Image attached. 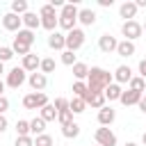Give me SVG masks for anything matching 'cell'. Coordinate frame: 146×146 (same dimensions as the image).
<instances>
[{"label": "cell", "instance_id": "836d02e7", "mask_svg": "<svg viewBox=\"0 0 146 146\" xmlns=\"http://www.w3.org/2000/svg\"><path fill=\"white\" fill-rule=\"evenodd\" d=\"M16 132H18L16 137H27L30 135V121H23V119L16 121Z\"/></svg>", "mask_w": 146, "mask_h": 146}, {"label": "cell", "instance_id": "5bb4252c", "mask_svg": "<svg viewBox=\"0 0 146 146\" xmlns=\"http://www.w3.org/2000/svg\"><path fill=\"white\" fill-rule=\"evenodd\" d=\"M87 105H91L94 110H100V107H105V96H103V91H98V94H91V91H87V96L82 98Z\"/></svg>", "mask_w": 146, "mask_h": 146}, {"label": "cell", "instance_id": "c3c4849f", "mask_svg": "<svg viewBox=\"0 0 146 146\" xmlns=\"http://www.w3.org/2000/svg\"><path fill=\"white\" fill-rule=\"evenodd\" d=\"M2 91H5V82L0 80V96H2Z\"/></svg>", "mask_w": 146, "mask_h": 146}, {"label": "cell", "instance_id": "d6a6232c", "mask_svg": "<svg viewBox=\"0 0 146 146\" xmlns=\"http://www.w3.org/2000/svg\"><path fill=\"white\" fill-rule=\"evenodd\" d=\"M87 91H89V89H87V82H80V80H75V82H73V94H75L78 98H84V96H87Z\"/></svg>", "mask_w": 146, "mask_h": 146}, {"label": "cell", "instance_id": "60d3db41", "mask_svg": "<svg viewBox=\"0 0 146 146\" xmlns=\"http://www.w3.org/2000/svg\"><path fill=\"white\" fill-rule=\"evenodd\" d=\"M39 16H55V7L48 2V5H43L41 7V11H39Z\"/></svg>", "mask_w": 146, "mask_h": 146}, {"label": "cell", "instance_id": "7c38bea8", "mask_svg": "<svg viewBox=\"0 0 146 146\" xmlns=\"http://www.w3.org/2000/svg\"><path fill=\"white\" fill-rule=\"evenodd\" d=\"M114 119H116V112H114L112 107H107V105H105V107H100V110H98V123H100L103 128L112 125V123H114Z\"/></svg>", "mask_w": 146, "mask_h": 146}, {"label": "cell", "instance_id": "7a4b0ae2", "mask_svg": "<svg viewBox=\"0 0 146 146\" xmlns=\"http://www.w3.org/2000/svg\"><path fill=\"white\" fill-rule=\"evenodd\" d=\"M78 5L75 2H64V7H62V11H59V16H57V25L62 27V30H66V32H71L73 27H75V23H78Z\"/></svg>", "mask_w": 146, "mask_h": 146}, {"label": "cell", "instance_id": "d6986e66", "mask_svg": "<svg viewBox=\"0 0 146 146\" xmlns=\"http://www.w3.org/2000/svg\"><path fill=\"white\" fill-rule=\"evenodd\" d=\"M121 94H123V89H121L116 82H112L110 87H105V89H103L105 100H119V98H121Z\"/></svg>", "mask_w": 146, "mask_h": 146}, {"label": "cell", "instance_id": "44dd1931", "mask_svg": "<svg viewBox=\"0 0 146 146\" xmlns=\"http://www.w3.org/2000/svg\"><path fill=\"white\" fill-rule=\"evenodd\" d=\"M135 50H137V48H135V43H132V41H125V39H123V41H119V46H116V52H119L121 57H132V55H135Z\"/></svg>", "mask_w": 146, "mask_h": 146}, {"label": "cell", "instance_id": "ab89813d", "mask_svg": "<svg viewBox=\"0 0 146 146\" xmlns=\"http://www.w3.org/2000/svg\"><path fill=\"white\" fill-rule=\"evenodd\" d=\"M14 146H34V139H32L30 135H27V137H16Z\"/></svg>", "mask_w": 146, "mask_h": 146}, {"label": "cell", "instance_id": "52a82bcc", "mask_svg": "<svg viewBox=\"0 0 146 146\" xmlns=\"http://www.w3.org/2000/svg\"><path fill=\"white\" fill-rule=\"evenodd\" d=\"M94 137H96V144L98 146H116V135L110 128H98L94 132Z\"/></svg>", "mask_w": 146, "mask_h": 146}, {"label": "cell", "instance_id": "1f68e13d", "mask_svg": "<svg viewBox=\"0 0 146 146\" xmlns=\"http://www.w3.org/2000/svg\"><path fill=\"white\" fill-rule=\"evenodd\" d=\"M55 71V59L52 57H46V59H41V64H39V73H52Z\"/></svg>", "mask_w": 146, "mask_h": 146}, {"label": "cell", "instance_id": "7dc6e473", "mask_svg": "<svg viewBox=\"0 0 146 146\" xmlns=\"http://www.w3.org/2000/svg\"><path fill=\"white\" fill-rule=\"evenodd\" d=\"M135 5H137V9H141V7H146V0H137Z\"/></svg>", "mask_w": 146, "mask_h": 146}, {"label": "cell", "instance_id": "bcb514c9", "mask_svg": "<svg viewBox=\"0 0 146 146\" xmlns=\"http://www.w3.org/2000/svg\"><path fill=\"white\" fill-rule=\"evenodd\" d=\"M98 5H100V7H112L114 0H98Z\"/></svg>", "mask_w": 146, "mask_h": 146}, {"label": "cell", "instance_id": "f546056e", "mask_svg": "<svg viewBox=\"0 0 146 146\" xmlns=\"http://www.w3.org/2000/svg\"><path fill=\"white\" fill-rule=\"evenodd\" d=\"M11 14H16V16L27 14V0H14L11 2Z\"/></svg>", "mask_w": 146, "mask_h": 146}, {"label": "cell", "instance_id": "4dcf8cb0", "mask_svg": "<svg viewBox=\"0 0 146 146\" xmlns=\"http://www.w3.org/2000/svg\"><path fill=\"white\" fill-rule=\"evenodd\" d=\"M41 18V27H46L48 32H55L57 27V16H39Z\"/></svg>", "mask_w": 146, "mask_h": 146}, {"label": "cell", "instance_id": "7402d4cb", "mask_svg": "<svg viewBox=\"0 0 146 146\" xmlns=\"http://www.w3.org/2000/svg\"><path fill=\"white\" fill-rule=\"evenodd\" d=\"M43 130H46V121H43L41 116H34V119L30 121V137H32V135L39 137V135H43Z\"/></svg>", "mask_w": 146, "mask_h": 146}, {"label": "cell", "instance_id": "9a60e30c", "mask_svg": "<svg viewBox=\"0 0 146 146\" xmlns=\"http://www.w3.org/2000/svg\"><path fill=\"white\" fill-rule=\"evenodd\" d=\"M48 46L52 48V50H64V46H66V36L62 34V32H50V36H48Z\"/></svg>", "mask_w": 146, "mask_h": 146}, {"label": "cell", "instance_id": "d590c367", "mask_svg": "<svg viewBox=\"0 0 146 146\" xmlns=\"http://www.w3.org/2000/svg\"><path fill=\"white\" fill-rule=\"evenodd\" d=\"M78 59H75V52H71V50H64L62 52V64H66V66H73Z\"/></svg>", "mask_w": 146, "mask_h": 146}, {"label": "cell", "instance_id": "b9f144b4", "mask_svg": "<svg viewBox=\"0 0 146 146\" xmlns=\"http://www.w3.org/2000/svg\"><path fill=\"white\" fill-rule=\"evenodd\" d=\"M7 110H9V100H7L5 96H0V114H5Z\"/></svg>", "mask_w": 146, "mask_h": 146}, {"label": "cell", "instance_id": "ba28073f", "mask_svg": "<svg viewBox=\"0 0 146 146\" xmlns=\"http://www.w3.org/2000/svg\"><path fill=\"white\" fill-rule=\"evenodd\" d=\"M21 25H23L21 16H16V14H11V11L2 16V27H5L7 32H18V30H21Z\"/></svg>", "mask_w": 146, "mask_h": 146}, {"label": "cell", "instance_id": "e575fe53", "mask_svg": "<svg viewBox=\"0 0 146 146\" xmlns=\"http://www.w3.org/2000/svg\"><path fill=\"white\" fill-rule=\"evenodd\" d=\"M34 146H55V141H52V137L50 135H39L36 139H34Z\"/></svg>", "mask_w": 146, "mask_h": 146}, {"label": "cell", "instance_id": "4fadbf2b", "mask_svg": "<svg viewBox=\"0 0 146 146\" xmlns=\"http://www.w3.org/2000/svg\"><path fill=\"white\" fill-rule=\"evenodd\" d=\"M39 64H41V57L34 55V52H30V55L23 57V71H25V73H36Z\"/></svg>", "mask_w": 146, "mask_h": 146}, {"label": "cell", "instance_id": "74e56055", "mask_svg": "<svg viewBox=\"0 0 146 146\" xmlns=\"http://www.w3.org/2000/svg\"><path fill=\"white\" fill-rule=\"evenodd\" d=\"M14 57V50L11 48H7V46H0V62L5 64V62H9Z\"/></svg>", "mask_w": 146, "mask_h": 146}, {"label": "cell", "instance_id": "8992f818", "mask_svg": "<svg viewBox=\"0 0 146 146\" xmlns=\"http://www.w3.org/2000/svg\"><path fill=\"white\" fill-rule=\"evenodd\" d=\"M25 80H27V73L23 71V66H14L7 73V87H11V89H18Z\"/></svg>", "mask_w": 146, "mask_h": 146}, {"label": "cell", "instance_id": "2e32d148", "mask_svg": "<svg viewBox=\"0 0 146 146\" xmlns=\"http://www.w3.org/2000/svg\"><path fill=\"white\" fill-rule=\"evenodd\" d=\"M119 14H121V18H125V21H135V16H137V5H135V2H123V5L119 7Z\"/></svg>", "mask_w": 146, "mask_h": 146}, {"label": "cell", "instance_id": "8d00e7d4", "mask_svg": "<svg viewBox=\"0 0 146 146\" xmlns=\"http://www.w3.org/2000/svg\"><path fill=\"white\" fill-rule=\"evenodd\" d=\"M57 121H59L62 125H66V123H71V121H73V114H71V110H64V112H57Z\"/></svg>", "mask_w": 146, "mask_h": 146}, {"label": "cell", "instance_id": "816d5d0a", "mask_svg": "<svg viewBox=\"0 0 146 146\" xmlns=\"http://www.w3.org/2000/svg\"><path fill=\"white\" fill-rule=\"evenodd\" d=\"M141 141H144V146H146V132H144V135H141Z\"/></svg>", "mask_w": 146, "mask_h": 146}, {"label": "cell", "instance_id": "f1b7e54d", "mask_svg": "<svg viewBox=\"0 0 146 146\" xmlns=\"http://www.w3.org/2000/svg\"><path fill=\"white\" fill-rule=\"evenodd\" d=\"M41 119H43L46 123H48V121H55V119H57V110H55L50 103L43 105V107H41Z\"/></svg>", "mask_w": 146, "mask_h": 146}, {"label": "cell", "instance_id": "f6af8a7d", "mask_svg": "<svg viewBox=\"0 0 146 146\" xmlns=\"http://www.w3.org/2000/svg\"><path fill=\"white\" fill-rule=\"evenodd\" d=\"M137 105H139V110H141V112H144V114H146V96H141V98H139V103H137Z\"/></svg>", "mask_w": 146, "mask_h": 146}, {"label": "cell", "instance_id": "5b68a950", "mask_svg": "<svg viewBox=\"0 0 146 146\" xmlns=\"http://www.w3.org/2000/svg\"><path fill=\"white\" fill-rule=\"evenodd\" d=\"M43 105H48V96L46 94H39V91H32L23 98V107L25 110H41Z\"/></svg>", "mask_w": 146, "mask_h": 146}, {"label": "cell", "instance_id": "681fc988", "mask_svg": "<svg viewBox=\"0 0 146 146\" xmlns=\"http://www.w3.org/2000/svg\"><path fill=\"white\" fill-rule=\"evenodd\" d=\"M123 146H137V144H135V141H125Z\"/></svg>", "mask_w": 146, "mask_h": 146}, {"label": "cell", "instance_id": "f907efd6", "mask_svg": "<svg viewBox=\"0 0 146 146\" xmlns=\"http://www.w3.org/2000/svg\"><path fill=\"white\" fill-rule=\"evenodd\" d=\"M0 73H5V64L2 62H0Z\"/></svg>", "mask_w": 146, "mask_h": 146}, {"label": "cell", "instance_id": "603a6c76", "mask_svg": "<svg viewBox=\"0 0 146 146\" xmlns=\"http://www.w3.org/2000/svg\"><path fill=\"white\" fill-rule=\"evenodd\" d=\"M73 75H75V80L84 82L87 75H89V66H87L84 62H75V64H73Z\"/></svg>", "mask_w": 146, "mask_h": 146}, {"label": "cell", "instance_id": "8fae6325", "mask_svg": "<svg viewBox=\"0 0 146 146\" xmlns=\"http://www.w3.org/2000/svg\"><path fill=\"white\" fill-rule=\"evenodd\" d=\"M112 78H114V82H116V84L130 82V80H132V68H130V66H125V64H121V66H116V71L112 73Z\"/></svg>", "mask_w": 146, "mask_h": 146}, {"label": "cell", "instance_id": "3957f363", "mask_svg": "<svg viewBox=\"0 0 146 146\" xmlns=\"http://www.w3.org/2000/svg\"><path fill=\"white\" fill-rule=\"evenodd\" d=\"M64 36H66V46H64V50L75 52L78 48H82V46H84V32H82L80 27H73V30H71V32H66Z\"/></svg>", "mask_w": 146, "mask_h": 146}, {"label": "cell", "instance_id": "cb8c5ba5", "mask_svg": "<svg viewBox=\"0 0 146 146\" xmlns=\"http://www.w3.org/2000/svg\"><path fill=\"white\" fill-rule=\"evenodd\" d=\"M68 110H71V114H82V112L87 110V103H84L82 98L73 96V98L68 100Z\"/></svg>", "mask_w": 146, "mask_h": 146}, {"label": "cell", "instance_id": "db71d44e", "mask_svg": "<svg viewBox=\"0 0 146 146\" xmlns=\"http://www.w3.org/2000/svg\"><path fill=\"white\" fill-rule=\"evenodd\" d=\"M94 146H98V144H94Z\"/></svg>", "mask_w": 146, "mask_h": 146}, {"label": "cell", "instance_id": "7bdbcfd3", "mask_svg": "<svg viewBox=\"0 0 146 146\" xmlns=\"http://www.w3.org/2000/svg\"><path fill=\"white\" fill-rule=\"evenodd\" d=\"M139 78H144V80H146V57L139 62Z\"/></svg>", "mask_w": 146, "mask_h": 146}, {"label": "cell", "instance_id": "e0dca14e", "mask_svg": "<svg viewBox=\"0 0 146 146\" xmlns=\"http://www.w3.org/2000/svg\"><path fill=\"white\" fill-rule=\"evenodd\" d=\"M78 21H80L82 25H87V27H89V25H94V23H96V11H94V9H89V7H84V9H80V11H78Z\"/></svg>", "mask_w": 146, "mask_h": 146}, {"label": "cell", "instance_id": "6da1fadb", "mask_svg": "<svg viewBox=\"0 0 146 146\" xmlns=\"http://www.w3.org/2000/svg\"><path fill=\"white\" fill-rule=\"evenodd\" d=\"M112 73L110 71H105V68H100V66H91L89 68V75H87V89L91 91V94H98V91H103L105 87H110L112 84Z\"/></svg>", "mask_w": 146, "mask_h": 146}, {"label": "cell", "instance_id": "9c48e42d", "mask_svg": "<svg viewBox=\"0 0 146 146\" xmlns=\"http://www.w3.org/2000/svg\"><path fill=\"white\" fill-rule=\"evenodd\" d=\"M27 82H30V87H32V91H39V94H43V89H46V84H48V78L43 75V73H30V78H27Z\"/></svg>", "mask_w": 146, "mask_h": 146}, {"label": "cell", "instance_id": "ffe728a7", "mask_svg": "<svg viewBox=\"0 0 146 146\" xmlns=\"http://www.w3.org/2000/svg\"><path fill=\"white\" fill-rule=\"evenodd\" d=\"M141 96H144V94H137V91L128 89V91H123V94H121V98H119V100H121V103H123L125 107H130V105H137Z\"/></svg>", "mask_w": 146, "mask_h": 146}, {"label": "cell", "instance_id": "484cf974", "mask_svg": "<svg viewBox=\"0 0 146 146\" xmlns=\"http://www.w3.org/2000/svg\"><path fill=\"white\" fill-rule=\"evenodd\" d=\"M14 39H18V41H23V43L32 46V43H34V32H32V30H23V27H21V30L16 32V36H14Z\"/></svg>", "mask_w": 146, "mask_h": 146}, {"label": "cell", "instance_id": "30bf717a", "mask_svg": "<svg viewBox=\"0 0 146 146\" xmlns=\"http://www.w3.org/2000/svg\"><path fill=\"white\" fill-rule=\"evenodd\" d=\"M116 46H119V41H116V36H112V34H100V39H98V48L103 50V52H114L116 50Z\"/></svg>", "mask_w": 146, "mask_h": 146}, {"label": "cell", "instance_id": "f5cc1de1", "mask_svg": "<svg viewBox=\"0 0 146 146\" xmlns=\"http://www.w3.org/2000/svg\"><path fill=\"white\" fill-rule=\"evenodd\" d=\"M141 32H146V23H144V25H141Z\"/></svg>", "mask_w": 146, "mask_h": 146}, {"label": "cell", "instance_id": "277c9868", "mask_svg": "<svg viewBox=\"0 0 146 146\" xmlns=\"http://www.w3.org/2000/svg\"><path fill=\"white\" fill-rule=\"evenodd\" d=\"M121 34L125 36V41H132V43H135V39H139V36L144 34V32H141V23H137V21H123Z\"/></svg>", "mask_w": 146, "mask_h": 146}, {"label": "cell", "instance_id": "ac0fdd59", "mask_svg": "<svg viewBox=\"0 0 146 146\" xmlns=\"http://www.w3.org/2000/svg\"><path fill=\"white\" fill-rule=\"evenodd\" d=\"M21 21H23V25H25V30H36L39 25H41V18L36 16V14H32V11H27V14H23L21 16Z\"/></svg>", "mask_w": 146, "mask_h": 146}, {"label": "cell", "instance_id": "f35d334b", "mask_svg": "<svg viewBox=\"0 0 146 146\" xmlns=\"http://www.w3.org/2000/svg\"><path fill=\"white\" fill-rule=\"evenodd\" d=\"M52 107H55L57 112H64V110H68V98H55Z\"/></svg>", "mask_w": 146, "mask_h": 146}, {"label": "cell", "instance_id": "83f0119b", "mask_svg": "<svg viewBox=\"0 0 146 146\" xmlns=\"http://www.w3.org/2000/svg\"><path fill=\"white\" fill-rule=\"evenodd\" d=\"M128 84H130V89H132V91H137V94H144V91H146V80H144V78H139V75H137V78L132 75V80H130Z\"/></svg>", "mask_w": 146, "mask_h": 146}, {"label": "cell", "instance_id": "4316f807", "mask_svg": "<svg viewBox=\"0 0 146 146\" xmlns=\"http://www.w3.org/2000/svg\"><path fill=\"white\" fill-rule=\"evenodd\" d=\"M30 48L32 46H27V43H23V41H18V39H14V43H11V50H14V55H30Z\"/></svg>", "mask_w": 146, "mask_h": 146}, {"label": "cell", "instance_id": "d4e9b609", "mask_svg": "<svg viewBox=\"0 0 146 146\" xmlns=\"http://www.w3.org/2000/svg\"><path fill=\"white\" fill-rule=\"evenodd\" d=\"M62 135H64V137H68V139H75V137L80 135V125H78L75 121H71V123L62 125Z\"/></svg>", "mask_w": 146, "mask_h": 146}, {"label": "cell", "instance_id": "ee69618b", "mask_svg": "<svg viewBox=\"0 0 146 146\" xmlns=\"http://www.w3.org/2000/svg\"><path fill=\"white\" fill-rule=\"evenodd\" d=\"M7 125H9V123H7L5 114H0V132H5V130H7Z\"/></svg>", "mask_w": 146, "mask_h": 146}]
</instances>
